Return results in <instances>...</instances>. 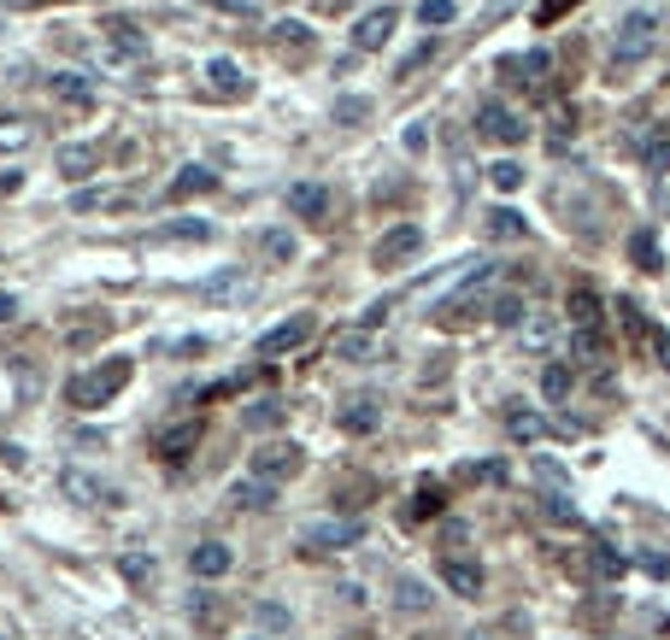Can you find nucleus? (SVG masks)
Listing matches in <instances>:
<instances>
[{
    "instance_id": "obj_1",
    "label": "nucleus",
    "mask_w": 670,
    "mask_h": 640,
    "mask_svg": "<svg viewBox=\"0 0 670 640\" xmlns=\"http://www.w3.org/2000/svg\"><path fill=\"white\" fill-rule=\"evenodd\" d=\"M129 376H136V365L129 359H107L100 371H77L65 382V400L77 405V412H100V405H112L129 388Z\"/></svg>"
},
{
    "instance_id": "obj_2",
    "label": "nucleus",
    "mask_w": 670,
    "mask_h": 640,
    "mask_svg": "<svg viewBox=\"0 0 670 640\" xmlns=\"http://www.w3.org/2000/svg\"><path fill=\"white\" fill-rule=\"evenodd\" d=\"M659 48V12H630V18L618 24V36H611V71H623V65H641L647 53Z\"/></svg>"
},
{
    "instance_id": "obj_3",
    "label": "nucleus",
    "mask_w": 670,
    "mask_h": 640,
    "mask_svg": "<svg viewBox=\"0 0 670 640\" xmlns=\"http://www.w3.org/2000/svg\"><path fill=\"white\" fill-rule=\"evenodd\" d=\"M488 276H494V265H476L471 276H464V288H459V294L454 300H442V312H435V324H442V329H459V324H471V317H483L488 312V294H483V288H488Z\"/></svg>"
},
{
    "instance_id": "obj_4",
    "label": "nucleus",
    "mask_w": 670,
    "mask_h": 640,
    "mask_svg": "<svg viewBox=\"0 0 670 640\" xmlns=\"http://www.w3.org/2000/svg\"><path fill=\"white\" fill-rule=\"evenodd\" d=\"M476 136L494 141V148H523L530 124H523V112H512L506 100H483V106H476Z\"/></svg>"
},
{
    "instance_id": "obj_5",
    "label": "nucleus",
    "mask_w": 670,
    "mask_h": 640,
    "mask_svg": "<svg viewBox=\"0 0 670 640\" xmlns=\"http://www.w3.org/2000/svg\"><path fill=\"white\" fill-rule=\"evenodd\" d=\"M100 41H107V60H119V65L148 60V30H141L136 18H107L100 24Z\"/></svg>"
},
{
    "instance_id": "obj_6",
    "label": "nucleus",
    "mask_w": 670,
    "mask_h": 640,
    "mask_svg": "<svg viewBox=\"0 0 670 640\" xmlns=\"http://www.w3.org/2000/svg\"><path fill=\"white\" fill-rule=\"evenodd\" d=\"M418 253H424V229H418V224H395L388 236H376L371 265L376 271H395V265H406V259H418Z\"/></svg>"
},
{
    "instance_id": "obj_7",
    "label": "nucleus",
    "mask_w": 670,
    "mask_h": 640,
    "mask_svg": "<svg viewBox=\"0 0 670 640\" xmlns=\"http://www.w3.org/2000/svg\"><path fill=\"white\" fill-rule=\"evenodd\" d=\"M200 435H207V424H200L195 412L177 417V424H165V429H153V453L165 459V464H183L188 453L200 447Z\"/></svg>"
},
{
    "instance_id": "obj_8",
    "label": "nucleus",
    "mask_w": 670,
    "mask_h": 640,
    "mask_svg": "<svg viewBox=\"0 0 670 640\" xmlns=\"http://www.w3.org/2000/svg\"><path fill=\"white\" fill-rule=\"evenodd\" d=\"M300 470H306V453L295 441H265L253 453V476H265V482H276V488H283L288 476H300Z\"/></svg>"
},
{
    "instance_id": "obj_9",
    "label": "nucleus",
    "mask_w": 670,
    "mask_h": 640,
    "mask_svg": "<svg viewBox=\"0 0 670 640\" xmlns=\"http://www.w3.org/2000/svg\"><path fill=\"white\" fill-rule=\"evenodd\" d=\"M247 288H253V276H247L241 265H224V271L200 276V283H195V300H200V305H236V300H247Z\"/></svg>"
},
{
    "instance_id": "obj_10",
    "label": "nucleus",
    "mask_w": 670,
    "mask_h": 640,
    "mask_svg": "<svg viewBox=\"0 0 670 640\" xmlns=\"http://www.w3.org/2000/svg\"><path fill=\"white\" fill-rule=\"evenodd\" d=\"M312 336H318V317L312 312H295L288 324H276V329L259 336V359H283V353H295V347H306Z\"/></svg>"
},
{
    "instance_id": "obj_11",
    "label": "nucleus",
    "mask_w": 670,
    "mask_h": 640,
    "mask_svg": "<svg viewBox=\"0 0 670 640\" xmlns=\"http://www.w3.org/2000/svg\"><path fill=\"white\" fill-rule=\"evenodd\" d=\"M395 24H400L395 7H371L365 18L353 24V48H359V53H383L388 41H395Z\"/></svg>"
},
{
    "instance_id": "obj_12",
    "label": "nucleus",
    "mask_w": 670,
    "mask_h": 640,
    "mask_svg": "<svg viewBox=\"0 0 670 640\" xmlns=\"http://www.w3.org/2000/svg\"><path fill=\"white\" fill-rule=\"evenodd\" d=\"M335 429H342V435H371V429H383V400L359 394V400L335 405Z\"/></svg>"
},
{
    "instance_id": "obj_13",
    "label": "nucleus",
    "mask_w": 670,
    "mask_h": 640,
    "mask_svg": "<svg viewBox=\"0 0 670 640\" xmlns=\"http://www.w3.org/2000/svg\"><path fill=\"white\" fill-rule=\"evenodd\" d=\"M60 493H65V500H77V505H119V493L100 482V476H89V470H65Z\"/></svg>"
},
{
    "instance_id": "obj_14",
    "label": "nucleus",
    "mask_w": 670,
    "mask_h": 640,
    "mask_svg": "<svg viewBox=\"0 0 670 640\" xmlns=\"http://www.w3.org/2000/svg\"><path fill=\"white\" fill-rule=\"evenodd\" d=\"M582 570H588L600 588H611V581H623V570H630V559H623L618 547H606V541H594L588 552H582Z\"/></svg>"
},
{
    "instance_id": "obj_15",
    "label": "nucleus",
    "mask_w": 670,
    "mask_h": 640,
    "mask_svg": "<svg viewBox=\"0 0 670 640\" xmlns=\"http://www.w3.org/2000/svg\"><path fill=\"white\" fill-rule=\"evenodd\" d=\"M188 617H195V629L200 635H224L229 629V600H224V593H195V600H188Z\"/></svg>"
},
{
    "instance_id": "obj_16",
    "label": "nucleus",
    "mask_w": 670,
    "mask_h": 640,
    "mask_svg": "<svg viewBox=\"0 0 670 640\" xmlns=\"http://www.w3.org/2000/svg\"><path fill=\"white\" fill-rule=\"evenodd\" d=\"M564 317H571V329H600L606 324V300L594 294V288H571V294H564Z\"/></svg>"
},
{
    "instance_id": "obj_17",
    "label": "nucleus",
    "mask_w": 670,
    "mask_h": 640,
    "mask_svg": "<svg viewBox=\"0 0 670 640\" xmlns=\"http://www.w3.org/2000/svg\"><path fill=\"white\" fill-rule=\"evenodd\" d=\"M229 564H236V552H229L224 541H200L195 552H188V570H195L200 581H218V576H229Z\"/></svg>"
},
{
    "instance_id": "obj_18",
    "label": "nucleus",
    "mask_w": 670,
    "mask_h": 640,
    "mask_svg": "<svg viewBox=\"0 0 670 640\" xmlns=\"http://www.w3.org/2000/svg\"><path fill=\"white\" fill-rule=\"evenodd\" d=\"M330 353L347 359V365H371V359H376V336H371L365 324H359V329H342V336L330 341Z\"/></svg>"
},
{
    "instance_id": "obj_19",
    "label": "nucleus",
    "mask_w": 670,
    "mask_h": 640,
    "mask_svg": "<svg viewBox=\"0 0 670 640\" xmlns=\"http://www.w3.org/2000/svg\"><path fill=\"white\" fill-rule=\"evenodd\" d=\"M442 581L459 593V600H476V593H483V564H471V559H442Z\"/></svg>"
},
{
    "instance_id": "obj_20",
    "label": "nucleus",
    "mask_w": 670,
    "mask_h": 640,
    "mask_svg": "<svg viewBox=\"0 0 670 640\" xmlns=\"http://www.w3.org/2000/svg\"><path fill=\"white\" fill-rule=\"evenodd\" d=\"M229 500H236L241 512H271V505H276V482H265V476H241V482L229 488Z\"/></svg>"
},
{
    "instance_id": "obj_21",
    "label": "nucleus",
    "mask_w": 670,
    "mask_h": 640,
    "mask_svg": "<svg viewBox=\"0 0 670 640\" xmlns=\"http://www.w3.org/2000/svg\"><path fill=\"white\" fill-rule=\"evenodd\" d=\"M442 505H447V488L442 482H418L412 488V500H406V523H424V517H442Z\"/></svg>"
},
{
    "instance_id": "obj_22",
    "label": "nucleus",
    "mask_w": 670,
    "mask_h": 640,
    "mask_svg": "<svg viewBox=\"0 0 670 640\" xmlns=\"http://www.w3.org/2000/svg\"><path fill=\"white\" fill-rule=\"evenodd\" d=\"M288 212H295V217H312V224H324L330 194H324L318 183H295V188H288Z\"/></svg>"
},
{
    "instance_id": "obj_23",
    "label": "nucleus",
    "mask_w": 670,
    "mask_h": 640,
    "mask_svg": "<svg viewBox=\"0 0 670 640\" xmlns=\"http://www.w3.org/2000/svg\"><path fill=\"white\" fill-rule=\"evenodd\" d=\"M353 541H365L359 523H324V529L306 535V547H312V552H335V547H353Z\"/></svg>"
},
{
    "instance_id": "obj_24",
    "label": "nucleus",
    "mask_w": 670,
    "mask_h": 640,
    "mask_svg": "<svg viewBox=\"0 0 670 640\" xmlns=\"http://www.w3.org/2000/svg\"><path fill=\"white\" fill-rule=\"evenodd\" d=\"M571 388H576V371L564 365V359H553V365L542 371V400L547 405H564V400H571Z\"/></svg>"
},
{
    "instance_id": "obj_25",
    "label": "nucleus",
    "mask_w": 670,
    "mask_h": 640,
    "mask_svg": "<svg viewBox=\"0 0 670 640\" xmlns=\"http://www.w3.org/2000/svg\"><path fill=\"white\" fill-rule=\"evenodd\" d=\"M48 89L65 100V106H89L95 100V89H89V77H77V71H53L48 77Z\"/></svg>"
},
{
    "instance_id": "obj_26",
    "label": "nucleus",
    "mask_w": 670,
    "mask_h": 640,
    "mask_svg": "<svg viewBox=\"0 0 670 640\" xmlns=\"http://www.w3.org/2000/svg\"><path fill=\"white\" fill-rule=\"evenodd\" d=\"M60 171L71 183L95 177V171H100V148H83V141H77V148H60Z\"/></svg>"
},
{
    "instance_id": "obj_27",
    "label": "nucleus",
    "mask_w": 670,
    "mask_h": 640,
    "mask_svg": "<svg viewBox=\"0 0 670 640\" xmlns=\"http://www.w3.org/2000/svg\"><path fill=\"white\" fill-rule=\"evenodd\" d=\"M218 188V171H207V165H183V177L171 183V200H188V194H212Z\"/></svg>"
},
{
    "instance_id": "obj_28",
    "label": "nucleus",
    "mask_w": 670,
    "mask_h": 640,
    "mask_svg": "<svg viewBox=\"0 0 670 640\" xmlns=\"http://www.w3.org/2000/svg\"><path fill=\"white\" fill-rule=\"evenodd\" d=\"M207 77H212V89H218V95H229V100L247 95V71H241L236 60H212V65H207Z\"/></svg>"
},
{
    "instance_id": "obj_29",
    "label": "nucleus",
    "mask_w": 670,
    "mask_h": 640,
    "mask_svg": "<svg viewBox=\"0 0 670 640\" xmlns=\"http://www.w3.org/2000/svg\"><path fill=\"white\" fill-rule=\"evenodd\" d=\"M506 429H512V441L535 447V441L547 435V417H542V412H506Z\"/></svg>"
},
{
    "instance_id": "obj_30",
    "label": "nucleus",
    "mask_w": 670,
    "mask_h": 640,
    "mask_svg": "<svg viewBox=\"0 0 670 640\" xmlns=\"http://www.w3.org/2000/svg\"><path fill=\"white\" fill-rule=\"evenodd\" d=\"M483 229H488V241H518V236H523V212H512V206H494Z\"/></svg>"
},
{
    "instance_id": "obj_31",
    "label": "nucleus",
    "mask_w": 670,
    "mask_h": 640,
    "mask_svg": "<svg viewBox=\"0 0 670 640\" xmlns=\"http://www.w3.org/2000/svg\"><path fill=\"white\" fill-rule=\"evenodd\" d=\"M283 417H288V405H283V400H259V405H247V417H241V424L253 429V435H265V429L283 424Z\"/></svg>"
},
{
    "instance_id": "obj_32",
    "label": "nucleus",
    "mask_w": 670,
    "mask_h": 640,
    "mask_svg": "<svg viewBox=\"0 0 670 640\" xmlns=\"http://www.w3.org/2000/svg\"><path fill=\"white\" fill-rule=\"evenodd\" d=\"M518 329H523V341H530V347H553V336H559V317H553V312H530Z\"/></svg>"
},
{
    "instance_id": "obj_33",
    "label": "nucleus",
    "mask_w": 670,
    "mask_h": 640,
    "mask_svg": "<svg viewBox=\"0 0 670 640\" xmlns=\"http://www.w3.org/2000/svg\"><path fill=\"white\" fill-rule=\"evenodd\" d=\"M488 317H494V324H506V329H518L523 317H530V305H523V294H494Z\"/></svg>"
},
{
    "instance_id": "obj_34",
    "label": "nucleus",
    "mask_w": 670,
    "mask_h": 640,
    "mask_svg": "<svg viewBox=\"0 0 670 640\" xmlns=\"http://www.w3.org/2000/svg\"><path fill=\"white\" fill-rule=\"evenodd\" d=\"M454 18H459L454 0H424V7H418V24H424V30H447Z\"/></svg>"
},
{
    "instance_id": "obj_35",
    "label": "nucleus",
    "mask_w": 670,
    "mask_h": 640,
    "mask_svg": "<svg viewBox=\"0 0 670 640\" xmlns=\"http://www.w3.org/2000/svg\"><path fill=\"white\" fill-rule=\"evenodd\" d=\"M159 241H212V224H200V217H183V224H165V229H159Z\"/></svg>"
},
{
    "instance_id": "obj_36",
    "label": "nucleus",
    "mask_w": 670,
    "mask_h": 640,
    "mask_svg": "<svg viewBox=\"0 0 670 640\" xmlns=\"http://www.w3.org/2000/svg\"><path fill=\"white\" fill-rule=\"evenodd\" d=\"M119 570H124L129 588H148V581H153V559H141V552H124V559H119Z\"/></svg>"
},
{
    "instance_id": "obj_37",
    "label": "nucleus",
    "mask_w": 670,
    "mask_h": 640,
    "mask_svg": "<svg viewBox=\"0 0 670 640\" xmlns=\"http://www.w3.org/2000/svg\"><path fill=\"white\" fill-rule=\"evenodd\" d=\"M488 183L500 188V194H512V188H523V165L518 159H500V165H488Z\"/></svg>"
},
{
    "instance_id": "obj_38",
    "label": "nucleus",
    "mask_w": 670,
    "mask_h": 640,
    "mask_svg": "<svg viewBox=\"0 0 670 640\" xmlns=\"http://www.w3.org/2000/svg\"><path fill=\"white\" fill-rule=\"evenodd\" d=\"M506 65H512V71H523V77H518V83H542V77H547V71H553V60H547V53H542V48H535V53H523V60H506Z\"/></svg>"
},
{
    "instance_id": "obj_39",
    "label": "nucleus",
    "mask_w": 670,
    "mask_h": 640,
    "mask_svg": "<svg viewBox=\"0 0 670 640\" xmlns=\"http://www.w3.org/2000/svg\"><path fill=\"white\" fill-rule=\"evenodd\" d=\"M611 312H618V324L630 329L635 341H647V329H653V324H647V317H641V305H635V300H618V305H611Z\"/></svg>"
},
{
    "instance_id": "obj_40",
    "label": "nucleus",
    "mask_w": 670,
    "mask_h": 640,
    "mask_svg": "<svg viewBox=\"0 0 670 640\" xmlns=\"http://www.w3.org/2000/svg\"><path fill=\"white\" fill-rule=\"evenodd\" d=\"M630 259L641 271H659V241L647 236V229H641V236H630Z\"/></svg>"
},
{
    "instance_id": "obj_41",
    "label": "nucleus",
    "mask_w": 670,
    "mask_h": 640,
    "mask_svg": "<svg viewBox=\"0 0 670 640\" xmlns=\"http://www.w3.org/2000/svg\"><path fill=\"white\" fill-rule=\"evenodd\" d=\"M295 253H300V247H295V236H288V229H265V259H276V265H288Z\"/></svg>"
},
{
    "instance_id": "obj_42",
    "label": "nucleus",
    "mask_w": 670,
    "mask_h": 640,
    "mask_svg": "<svg viewBox=\"0 0 670 640\" xmlns=\"http://www.w3.org/2000/svg\"><path fill=\"white\" fill-rule=\"evenodd\" d=\"M459 476H464V482H506V464H494V459H483V464H459Z\"/></svg>"
},
{
    "instance_id": "obj_43",
    "label": "nucleus",
    "mask_w": 670,
    "mask_h": 640,
    "mask_svg": "<svg viewBox=\"0 0 670 640\" xmlns=\"http://www.w3.org/2000/svg\"><path fill=\"white\" fill-rule=\"evenodd\" d=\"M647 171H670V129H659L647 141Z\"/></svg>"
},
{
    "instance_id": "obj_44",
    "label": "nucleus",
    "mask_w": 670,
    "mask_h": 640,
    "mask_svg": "<svg viewBox=\"0 0 670 640\" xmlns=\"http://www.w3.org/2000/svg\"><path fill=\"white\" fill-rule=\"evenodd\" d=\"M371 112V100H359V95H347V100H335V124H359Z\"/></svg>"
},
{
    "instance_id": "obj_45",
    "label": "nucleus",
    "mask_w": 670,
    "mask_h": 640,
    "mask_svg": "<svg viewBox=\"0 0 670 640\" xmlns=\"http://www.w3.org/2000/svg\"><path fill=\"white\" fill-rule=\"evenodd\" d=\"M635 564H641V570H647V576H659V581L670 576V552H641Z\"/></svg>"
},
{
    "instance_id": "obj_46",
    "label": "nucleus",
    "mask_w": 670,
    "mask_h": 640,
    "mask_svg": "<svg viewBox=\"0 0 670 640\" xmlns=\"http://www.w3.org/2000/svg\"><path fill=\"white\" fill-rule=\"evenodd\" d=\"M571 7H576V0H542V12H535V24H559Z\"/></svg>"
},
{
    "instance_id": "obj_47",
    "label": "nucleus",
    "mask_w": 670,
    "mask_h": 640,
    "mask_svg": "<svg viewBox=\"0 0 670 640\" xmlns=\"http://www.w3.org/2000/svg\"><path fill=\"white\" fill-rule=\"evenodd\" d=\"M400 605H406V611H424V605H430V593L418 588V581H400Z\"/></svg>"
},
{
    "instance_id": "obj_48",
    "label": "nucleus",
    "mask_w": 670,
    "mask_h": 640,
    "mask_svg": "<svg viewBox=\"0 0 670 640\" xmlns=\"http://www.w3.org/2000/svg\"><path fill=\"white\" fill-rule=\"evenodd\" d=\"M276 41H283V48L295 41V53H306V24H276Z\"/></svg>"
},
{
    "instance_id": "obj_49",
    "label": "nucleus",
    "mask_w": 670,
    "mask_h": 640,
    "mask_svg": "<svg viewBox=\"0 0 670 640\" xmlns=\"http://www.w3.org/2000/svg\"><path fill=\"white\" fill-rule=\"evenodd\" d=\"M647 341H653V353H659V365L670 371V329H647Z\"/></svg>"
},
{
    "instance_id": "obj_50",
    "label": "nucleus",
    "mask_w": 670,
    "mask_h": 640,
    "mask_svg": "<svg viewBox=\"0 0 670 640\" xmlns=\"http://www.w3.org/2000/svg\"><path fill=\"white\" fill-rule=\"evenodd\" d=\"M207 7H218V12H236V18H253V7H247V0H207Z\"/></svg>"
},
{
    "instance_id": "obj_51",
    "label": "nucleus",
    "mask_w": 670,
    "mask_h": 640,
    "mask_svg": "<svg viewBox=\"0 0 670 640\" xmlns=\"http://www.w3.org/2000/svg\"><path fill=\"white\" fill-rule=\"evenodd\" d=\"M442 541H447V547H464V541H471V529H464V523H447Z\"/></svg>"
},
{
    "instance_id": "obj_52",
    "label": "nucleus",
    "mask_w": 670,
    "mask_h": 640,
    "mask_svg": "<svg viewBox=\"0 0 670 640\" xmlns=\"http://www.w3.org/2000/svg\"><path fill=\"white\" fill-rule=\"evenodd\" d=\"M259 617H265L271 629H283V623H288V611H283V605H259Z\"/></svg>"
},
{
    "instance_id": "obj_53",
    "label": "nucleus",
    "mask_w": 670,
    "mask_h": 640,
    "mask_svg": "<svg viewBox=\"0 0 670 640\" xmlns=\"http://www.w3.org/2000/svg\"><path fill=\"white\" fill-rule=\"evenodd\" d=\"M12 312H18V300H12V294H0V324H7Z\"/></svg>"
},
{
    "instance_id": "obj_54",
    "label": "nucleus",
    "mask_w": 670,
    "mask_h": 640,
    "mask_svg": "<svg viewBox=\"0 0 670 640\" xmlns=\"http://www.w3.org/2000/svg\"><path fill=\"white\" fill-rule=\"evenodd\" d=\"M318 7H324V12H347L353 0H318Z\"/></svg>"
},
{
    "instance_id": "obj_55",
    "label": "nucleus",
    "mask_w": 670,
    "mask_h": 640,
    "mask_svg": "<svg viewBox=\"0 0 670 640\" xmlns=\"http://www.w3.org/2000/svg\"><path fill=\"white\" fill-rule=\"evenodd\" d=\"M0 505H7V500H0Z\"/></svg>"
}]
</instances>
